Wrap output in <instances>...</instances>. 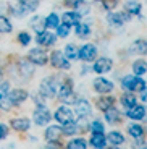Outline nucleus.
I'll return each instance as SVG.
<instances>
[{
	"label": "nucleus",
	"mask_w": 147,
	"mask_h": 149,
	"mask_svg": "<svg viewBox=\"0 0 147 149\" xmlns=\"http://www.w3.org/2000/svg\"><path fill=\"white\" fill-rule=\"evenodd\" d=\"M57 91H58V83H57L55 76H45L41 81V84H39V94L42 97H45V99L55 97Z\"/></svg>",
	"instance_id": "obj_1"
},
{
	"label": "nucleus",
	"mask_w": 147,
	"mask_h": 149,
	"mask_svg": "<svg viewBox=\"0 0 147 149\" xmlns=\"http://www.w3.org/2000/svg\"><path fill=\"white\" fill-rule=\"evenodd\" d=\"M57 93H58V96H60L63 104L71 105V104L76 102V96H74V93H73V83H71V79H65V81L58 86V91H57Z\"/></svg>",
	"instance_id": "obj_2"
},
{
	"label": "nucleus",
	"mask_w": 147,
	"mask_h": 149,
	"mask_svg": "<svg viewBox=\"0 0 147 149\" xmlns=\"http://www.w3.org/2000/svg\"><path fill=\"white\" fill-rule=\"evenodd\" d=\"M50 65L53 68H58V70H70L71 63L70 60L65 57L63 50H53L50 55Z\"/></svg>",
	"instance_id": "obj_3"
},
{
	"label": "nucleus",
	"mask_w": 147,
	"mask_h": 149,
	"mask_svg": "<svg viewBox=\"0 0 147 149\" xmlns=\"http://www.w3.org/2000/svg\"><path fill=\"white\" fill-rule=\"evenodd\" d=\"M131 19V15L129 13H126V11H110L108 15H107V21H108V24L110 26H123L126 21H129Z\"/></svg>",
	"instance_id": "obj_4"
},
{
	"label": "nucleus",
	"mask_w": 147,
	"mask_h": 149,
	"mask_svg": "<svg viewBox=\"0 0 147 149\" xmlns=\"http://www.w3.org/2000/svg\"><path fill=\"white\" fill-rule=\"evenodd\" d=\"M28 60H29L33 65H39V67H42V65H45L49 62V57H47V54H45V50L36 47V49H31L29 50V54H28Z\"/></svg>",
	"instance_id": "obj_5"
},
{
	"label": "nucleus",
	"mask_w": 147,
	"mask_h": 149,
	"mask_svg": "<svg viewBox=\"0 0 147 149\" xmlns=\"http://www.w3.org/2000/svg\"><path fill=\"white\" fill-rule=\"evenodd\" d=\"M50 118H52L50 110H49V109L45 107L44 104H42V105H37V109L34 110V122H36L37 125L44 127V125H47V123L50 122Z\"/></svg>",
	"instance_id": "obj_6"
},
{
	"label": "nucleus",
	"mask_w": 147,
	"mask_h": 149,
	"mask_svg": "<svg viewBox=\"0 0 147 149\" xmlns=\"http://www.w3.org/2000/svg\"><path fill=\"white\" fill-rule=\"evenodd\" d=\"M97 57V47L94 44H84L81 50H78V58H81L83 62H92Z\"/></svg>",
	"instance_id": "obj_7"
},
{
	"label": "nucleus",
	"mask_w": 147,
	"mask_h": 149,
	"mask_svg": "<svg viewBox=\"0 0 147 149\" xmlns=\"http://www.w3.org/2000/svg\"><path fill=\"white\" fill-rule=\"evenodd\" d=\"M36 42L39 45H44V47H50L57 42V36L55 34H52L50 31H39L36 36Z\"/></svg>",
	"instance_id": "obj_8"
},
{
	"label": "nucleus",
	"mask_w": 147,
	"mask_h": 149,
	"mask_svg": "<svg viewBox=\"0 0 147 149\" xmlns=\"http://www.w3.org/2000/svg\"><path fill=\"white\" fill-rule=\"evenodd\" d=\"M73 112H71V109L68 107V105H62V107H58L55 110V120L58 123H68V122H71L73 120Z\"/></svg>",
	"instance_id": "obj_9"
},
{
	"label": "nucleus",
	"mask_w": 147,
	"mask_h": 149,
	"mask_svg": "<svg viewBox=\"0 0 147 149\" xmlns=\"http://www.w3.org/2000/svg\"><path fill=\"white\" fill-rule=\"evenodd\" d=\"M74 112H76L78 118H81V117L87 118L91 115V104L86 99H76V102H74Z\"/></svg>",
	"instance_id": "obj_10"
},
{
	"label": "nucleus",
	"mask_w": 147,
	"mask_h": 149,
	"mask_svg": "<svg viewBox=\"0 0 147 149\" xmlns=\"http://www.w3.org/2000/svg\"><path fill=\"white\" fill-rule=\"evenodd\" d=\"M94 89L100 94H108L113 91V83L105 78H96L94 79Z\"/></svg>",
	"instance_id": "obj_11"
},
{
	"label": "nucleus",
	"mask_w": 147,
	"mask_h": 149,
	"mask_svg": "<svg viewBox=\"0 0 147 149\" xmlns=\"http://www.w3.org/2000/svg\"><path fill=\"white\" fill-rule=\"evenodd\" d=\"M7 97L11 104H21L28 99V91L24 89H8Z\"/></svg>",
	"instance_id": "obj_12"
},
{
	"label": "nucleus",
	"mask_w": 147,
	"mask_h": 149,
	"mask_svg": "<svg viewBox=\"0 0 147 149\" xmlns=\"http://www.w3.org/2000/svg\"><path fill=\"white\" fill-rule=\"evenodd\" d=\"M112 67H113V62H112V58H108V57H102V58H99L94 63V71L99 74H103L107 73V71H110Z\"/></svg>",
	"instance_id": "obj_13"
},
{
	"label": "nucleus",
	"mask_w": 147,
	"mask_h": 149,
	"mask_svg": "<svg viewBox=\"0 0 147 149\" xmlns=\"http://www.w3.org/2000/svg\"><path fill=\"white\" fill-rule=\"evenodd\" d=\"M60 138H62V127H58V125H50V127H47V130H45V139L49 143H53L55 144Z\"/></svg>",
	"instance_id": "obj_14"
},
{
	"label": "nucleus",
	"mask_w": 147,
	"mask_h": 149,
	"mask_svg": "<svg viewBox=\"0 0 147 149\" xmlns=\"http://www.w3.org/2000/svg\"><path fill=\"white\" fill-rule=\"evenodd\" d=\"M126 115L131 120H142L146 117V107L144 105H137V104L132 105V107L126 109Z\"/></svg>",
	"instance_id": "obj_15"
},
{
	"label": "nucleus",
	"mask_w": 147,
	"mask_h": 149,
	"mask_svg": "<svg viewBox=\"0 0 147 149\" xmlns=\"http://www.w3.org/2000/svg\"><path fill=\"white\" fill-rule=\"evenodd\" d=\"M10 127L16 131H28L31 128L29 118H13L10 122Z\"/></svg>",
	"instance_id": "obj_16"
},
{
	"label": "nucleus",
	"mask_w": 147,
	"mask_h": 149,
	"mask_svg": "<svg viewBox=\"0 0 147 149\" xmlns=\"http://www.w3.org/2000/svg\"><path fill=\"white\" fill-rule=\"evenodd\" d=\"M105 112V120L108 123H112V125H115V123H120L121 122V115H120V112L116 110V109L112 105V107H108L107 110H103Z\"/></svg>",
	"instance_id": "obj_17"
},
{
	"label": "nucleus",
	"mask_w": 147,
	"mask_h": 149,
	"mask_svg": "<svg viewBox=\"0 0 147 149\" xmlns=\"http://www.w3.org/2000/svg\"><path fill=\"white\" fill-rule=\"evenodd\" d=\"M79 19H81V16L78 15L76 11H66V13H63V16H62L63 24H66V26H70V28L74 26V24H78Z\"/></svg>",
	"instance_id": "obj_18"
},
{
	"label": "nucleus",
	"mask_w": 147,
	"mask_h": 149,
	"mask_svg": "<svg viewBox=\"0 0 147 149\" xmlns=\"http://www.w3.org/2000/svg\"><path fill=\"white\" fill-rule=\"evenodd\" d=\"M91 146L96 149H105L107 146V139L103 133H92L91 136Z\"/></svg>",
	"instance_id": "obj_19"
},
{
	"label": "nucleus",
	"mask_w": 147,
	"mask_h": 149,
	"mask_svg": "<svg viewBox=\"0 0 147 149\" xmlns=\"http://www.w3.org/2000/svg\"><path fill=\"white\" fill-rule=\"evenodd\" d=\"M107 143H110L112 146H120L125 143V136H123L120 131H110V133L105 136Z\"/></svg>",
	"instance_id": "obj_20"
},
{
	"label": "nucleus",
	"mask_w": 147,
	"mask_h": 149,
	"mask_svg": "<svg viewBox=\"0 0 147 149\" xmlns=\"http://www.w3.org/2000/svg\"><path fill=\"white\" fill-rule=\"evenodd\" d=\"M137 78H139V76H136V74H126L125 78H123V81H121V88L125 91H134Z\"/></svg>",
	"instance_id": "obj_21"
},
{
	"label": "nucleus",
	"mask_w": 147,
	"mask_h": 149,
	"mask_svg": "<svg viewBox=\"0 0 147 149\" xmlns=\"http://www.w3.org/2000/svg\"><path fill=\"white\" fill-rule=\"evenodd\" d=\"M74 33L79 39H86L91 34V26L87 23H78V24H74Z\"/></svg>",
	"instance_id": "obj_22"
},
{
	"label": "nucleus",
	"mask_w": 147,
	"mask_h": 149,
	"mask_svg": "<svg viewBox=\"0 0 147 149\" xmlns=\"http://www.w3.org/2000/svg\"><path fill=\"white\" fill-rule=\"evenodd\" d=\"M141 10H142V5L136 0H129L125 3V11L129 15H141Z\"/></svg>",
	"instance_id": "obj_23"
},
{
	"label": "nucleus",
	"mask_w": 147,
	"mask_h": 149,
	"mask_svg": "<svg viewBox=\"0 0 147 149\" xmlns=\"http://www.w3.org/2000/svg\"><path fill=\"white\" fill-rule=\"evenodd\" d=\"M29 26L33 28L36 33H39V31H44L45 29V21H44V16H33L29 21Z\"/></svg>",
	"instance_id": "obj_24"
},
{
	"label": "nucleus",
	"mask_w": 147,
	"mask_h": 149,
	"mask_svg": "<svg viewBox=\"0 0 147 149\" xmlns=\"http://www.w3.org/2000/svg\"><path fill=\"white\" fill-rule=\"evenodd\" d=\"M146 39H136V41L131 44V47H129V50H131V54H146Z\"/></svg>",
	"instance_id": "obj_25"
},
{
	"label": "nucleus",
	"mask_w": 147,
	"mask_h": 149,
	"mask_svg": "<svg viewBox=\"0 0 147 149\" xmlns=\"http://www.w3.org/2000/svg\"><path fill=\"white\" fill-rule=\"evenodd\" d=\"M66 149H87V144L84 138H73L71 141H68Z\"/></svg>",
	"instance_id": "obj_26"
},
{
	"label": "nucleus",
	"mask_w": 147,
	"mask_h": 149,
	"mask_svg": "<svg viewBox=\"0 0 147 149\" xmlns=\"http://www.w3.org/2000/svg\"><path fill=\"white\" fill-rule=\"evenodd\" d=\"M115 104V97H110V96H102L97 101V107L100 109V110H107L108 107H112V105Z\"/></svg>",
	"instance_id": "obj_27"
},
{
	"label": "nucleus",
	"mask_w": 147,
	"mask_h": 149,
	"mask_svg": "<svg viewBox=\"0 0 147 149\" xmlns=\"http://www.w3.org/2000/svg\"><path fill=\"white\" fill-rule=\"evenodd\" d=\"M13 31V24H11V21L7 18V16L0 15V33L2 34H8Z\"/></svg>",
	"instance_id": "obj_28"
},
{
	"label": "nucleus",
	"mask_w": 147,
	"mask_h": 149,
	"mask_svg": "<svg viewBox=\"0 0 147 149\" xmlns=\"http://www.w3.org/2000/svg\"><path fill=\"white\" fill-rule=\"evenodd\" d=\"M146 60H136L134 63H132V71H134V74L136 76H142V74H146Z\"/></svg>",
	"instance_id": "obj_29"
},
{
	"label": "nucleus",
	"mask_w": 147,
	"mask_h": 149,
	"mask_svg": "<svg viewBox=\"0 0 147 149\" xmlns=\"http://www.w3.org/2000/svg\"><path fill=\"white\" fill-rule=\"evenodd\" d=\"M120 101H121V104H123V107L125 109H129V107H132V105H136V97L132 96L131 93H125L121 96V99H120Z\"/></svg>",
	"instance_id": "obj_30"
},
{
	"label": "nucleus",
	"mask_w": 147,
	"mask_h": 149,
	"mask_svg": "<svg viewBox=\"0 0 147 149\" xmlns=\"http://www.w3.org/2000/svg\"><path fill=\"white\" fill-rule=\"evenodd\" d=\"M78 127H76V122H68V123H63V128H62V134H66V136H71V134H76Z\"/></svg>",
	"instance_id": "obj_31"
},
{
	"label": "nucleus",
	"mask_w": 147,
	"mask_h": 149,
	"mask_svg": "<svg viewBox=\"0 0 147 149\" xmlns=\"http://www.w3.org/2000/svg\"><path fill=\"white\" fill-rule=\"evenodd\" d=\"M44 21H45V28H57L60 24V18H58V15L57 13H50L49 16H45L44 18Z\"/></svg>",
	"instance_id": "obj_32"
},
{
	"label": "nucleus",
	"mask_w": 147,
	"mask_h": 149,
	"mask_svg": "<svg viewBox=\"0 0 147 149\" xmlns=\"http://www.w3.org/2000/svg\"><path fill=\"white\" fill-rule=\"evenodd\" d=\"M63 54H65V57L68 60H76L78 58V49H76V45H74V44H66Z\"/></svg>",
	"instance_id": "obj_33"
},
{
	"label": "nucleus",
	"mask_w": 147,
	"mask_h": 149,
	"mask_svg": "<svg viewBox=\"0 0 147 149\" xmlns=\"http://www.w3.org/2000/svg\"><path fill=\"white\" fill-rule=\"evenodd\" d=\"M128 133L131 134L132 138H141L144 134V128L141 125H137V123H132V125L128 127Z\"/></svg>",
	"instance_id": "obj_34"
},
{
	"label": "nucleus",
	"mask_w": 147,
	"mask_h": 149,
	"mask_svg": "<svg viewBox=\"0 0 147 149\" xmlns=\"http://www.w3.org/2000/svg\"><path fill=\"white\" fill-rule=\"evenodd\" d=\"M19 71H21L24 76H33L34 67H33L31 62H19Z\"/></svg>",
	"instance_id": "obj_35"
},
{
	"label": "nucleus",
	"mask_w": 147,
	"mask_h": 149,
	"mask_svg": "<svg viewBox=\"0 0 147 149\" xmlns=\"http://www.w3.org/2000/svg\"><path fill=\"white\" fill-rule=\"evenodd\" d=\"M91 130H92V133H103L105 127H103V123L100 120H94L91 123Z\"/></svg>",
	"instance_id": "obj_36"
},
{
	"label": "nucleus",
	"mask_w": 147,
	"mask_h": 149,
	"mask_svg": "<svg viewBox=\"0 0 147 149\" xmlns=\"http://www.w3.org/2000/svg\"><path fill=\"white\" fill-rule=\"evenodd\" d=\"M68 34H70V26H66V24L57 26V37H68Z\"/></svg>",
	"instance_id": "obj_37"
},
{
	"label": "nucleus",
	"mask_w": 147,
	"mask_h": 149,
	"mask_svg": "<svg viewBox=\"0 0 147 149\" xmlns=\"http://www.w3.org/2000/svg\"><path fill=\"white\" fill-rule=\"evenodd\" d=\"M18 41H19V44H23V45H29V42H31L29 33H26V31L19 33V34H18Z\"/></svg>",
	"instance_id": "obj_38"
},
{
	"label": "nucleus",
	"mask_w": 147,
	"mask_h": 149,
	"mask_svg": "<svg viewBox=\"0 0 147 149\" xmlns=\"http://www.w3.org/2000/svg\"><path fill=\"white\" fill-rule=\"evenodd\" d=\"M63 3L68 8H78L81 3H84V0H63Z\"/></svg>",
	"instance_id": "obj_39"
},
{
	"label": "nucleus",
	"mask_w": 147,
	"mask_h": 149,
	"mask_svg": "<svg viewBox=\"0 0 147 149\" xmlns=\"http://www.w3.org/2000/svg\"><path fill=\"white\" fill-rule=\"evenodd\" d=\"M8 89H10V84L7 81H0V97H3L8 93Z\"/></svg>",
	"instance_id": "obj_40"
},
{
	"label": "nucleus",
	"mask_w": 147,
	"mask_h": 149,
	"mask_svg": "<svg viewBox=\"0 0 147 149\" xmlns=\"http://www.w3.org/2000/svg\"><path fill=\"white\" fill-rule=\"evenodd\" d=\"M134 91H139V93H142V91H146V81L141 78H137V83H136V88H134Z\"/></svg>",
	"instance_id": "obj_41"
},
{
	"label": "nucleus",
	"mask_w": 147,
	"mask_h": 149,
	"mask_svg": "<svg viewBox=\"0 0 147 149\" xmlns=\"http://www.w3.org/2000/svg\"><path fill=\"white\" fill-rule=\"evenodd\" d=\"M7 134H8V128H7V125L0 123V141L7 138Z\"/></svg>",
	"instance_id": "obj_42"
},
{
	"label": "nucleus",
	"mask_w": 147,
	"mask_h": 149,
	"mask_svg": "<svg viewBox=\"0 0 147 149\" xmlns=\"http://www.w3.org/2000/svg\"><path fill=\"white\" fill-rule=\"evenodd\" d=\"M42 149H58V148H57V146H53V143H49V144L44 146Z\"/></svg>",
	"instance_id": "obj_43"
},
{
	"label": "nucleus",
	"mask_w": 147,
	"mask_h": 149,
	"mask_svg": "<svg viewBox=\"0 0 147 149\" xmlns=\"http://www.w3.org/2000/svg\"><path fill=\"white\" fill-rule=\"evenodd\" d=\"M108 149H116V146H112V148H108Z\"/></svg>",
	"instance_id": "obj_44"
},
{
	"label": "nucleus",
	"mask_w": 147,
	"mask_h": 149,
	"mask_svg": "<svg viewBox=\"0 0 147 149\" xmlns=\"http://www.w3.org/2000/svg\"><path fill=\"white\" fill-rule=\"evenodd\" d=\"M0 76H2V70H0Z\"/></svg>",
	"instance_id": "obj_45"
},
{
	"label": "nucleus",
	"mask_w": 147,
	"mask_h": 149,
	"mask_svg": "<svg viewBox=\"0 0 147 149\" xmlns=\"http://www.w3.org/2000/svg\"><path fill=\"white\" fill-rule=\"evenodd\" d=\"M142 149H146V146H142Z\"/></svg>",
	"instance_id": "obj_46"
}]
</instances>
